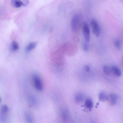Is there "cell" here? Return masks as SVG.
<instances>
[{"label":"cell","mask_w":123,"mask_h":123,"mask_svg":"<svg viewBox=\"0 0 123 123\" xmlns=\"http://www.w3.org/2000/svg\"></svg>","instance_id":"obj_20"},{"label":"cell","mask_w":123,"mask_h":123,"mask_svg":"<svg viewBox=\"0 0 123 123\" xmlns=\"http://www.w3.org/2000/svg\"><path fill=\"white\" fill-rule=\"evenodd\" d=\"M9 109L6 105H3L0 112V118L1 123H9L8 113Z\"/></svg>","instance_id":"obj_1"},{"label":"cell","mask_w":123,"mask_h":123,"mask_svg":"<svg viewBox=\"0 0 123 123\" xmlns=\"http://www.w3.org/2000/svg\"><path fill=\"white\" fill-rule=\"evenodd\" d=\"M83 49L85 51H87L88 49V46L87 44L84 43L83 45Z\"/></svg>","instance_id":"obj_17"},{"label":"cell","mask_w":123,"mask_h":123,"mask_svg":"<svg viewBox=\"0 0 123 123\" xmlns=\"http://www.w3.org/2000/svg\"><path fill=\"white\" fill-rule=\"evenodd\" d=\"M83 31L85 40L87 42H88L90 38V32L89 26L86 23L83 24Z\"/></svg>","instance_id":"obj_4"},{"label":"cell","mask_w":123,"mask_h":123,"mask_svg":"<svg viewBox=\"0 0 123 123\" xmlns=\"http://www.w3.org/2000/svg\"><path fill=\"white\" fill-rule=\"evenodd\" d=\"M111 68V72L116 76L118 77L121 75V71L115 65H113Z\"/></svg>","instance_id":"obj_8"},{"label":"cell","mask_w":123,"mask_h":123,"mask_svg":"<svg viewBox=\"0 0 123 123\" xmlns=\"http://www.w3.org/2000/svg\"><path fill=\"white\" fill-rule=\"evenodd\" d=\"M115 44L116 48L118 49H120L121 48V43L119 41L116 40L115 42Z\"/></svg>","instance_id":"obj_16"},{"label":"cell","mask_w":123,"mask_h":123,"mask_svg":"<svg viewBox=\"0 0 123 123\" xmlns=\"http://www.w3.org/2000/svg\"><path fill=\"white\" fill-rule=\"evenodd\" d=\"M23 3V6H26L28 4L29 1L28 0H23L22 1Z\"/></svg>","instance_id":"obj_19"},{"label":"cell","mask_w":123,"mask_h":123,"mask_svg":"<svg viewBox=\"0 0 123 123\" xmlns=\"http://www.w3.org/2000/svg\"><path fill=\"white\" fill-rule=\"evenodd\" d=\"M104 73L106 75H109L111 72V68L107 65H105L103 68Z\"/></svg>","instance_id":"obj_14"},{"label":"cell","mask_w":123,"mask_h":123,"mask_svg":"<svg viewBox=\"0 0 123 123\" xmlns=\"http://www.w3.org/2000/svg\"><path fill=\"white\" fill-rule=\"evenodd\" d=\"M84 69L86 72H88L90 70V68L87 65H85L84 67Z\"/></svg>","instance_id":"obj_18"},{"label":"cell","mask_w":123,"mask_h":123,"mask_svg":"<svg viewBox=\"0 0 123 123\" xmlns=\"http://www.w3.org/2000/svg\"><path fill=\"white\" fill-rule=\"evenodd\" d=\"M107 95L104 92H100L99 95V101L104 102L107 100Z\"/></svg>","instance_id":"obj_13"},{"label":"cell","mask_w":123,"mask_h":123,"mask_svg":"<svg viewBox=\"0 0 123 123\" xmlns=\"http://www.w3.org/2000/svg\"><path fill=\"white\" fill-rule=\"evenodd\" d=\"M79 15L76 14L73 17L71 22V28L74 31H76L78 29V24L80 18Z\"/></svg>","instance_id":"obj_2"},{"label":"cell","mask_w":123,"mask_h":123,"mask_svg":"<svg viewBox=\"0 0 123 123\" xmlns=\"http://www.w3.org/2000/svg\"><path fill=\"white\" fill-rule=\"evenodd\" d=\"M91 25L94 34L97 37L100 34V29L99 25L97 21L94 19L92 20L91 22Z\"/></svg>","instance_id":"obj_3"},{"label":"cell","mask_w":123,"mask_h":123,"mask_svg":"<svg viewBox=\"0 0 123 123\" xmlns=\"http://www.w3.org/2000/svg\"><path fill=\"white\" fill-rule=\"evenodd\" d=\"M75 100L77 103H80L82 102L83 99V96L81 92H79L76 94L74 97Z\"/></svg>","instance_id":"obj_10"},{"label":"cell","mask_w":123,"mask_h":123,"mask_svg":"<svg viewBox=\"0 0 123 123\" xmlns=\"http://www.w3.org/2000/svg\"><path fill=\"white\" fill-rule=\"evenodd\" d=\"M25 120L27 123H34L33 117L28 111H25L24 114Z\"/></svg>","instance_id":"obj_7"},{"label":"cell","mask_w":123,"mask_h":123,"mask_svg":"<svg viewBox=\"0 0 123 123\" xmlns=\"http://www.w3.org/2000/svg\"><path fill=\"white\" fill-rule=\"evenodd\" d=\"M37 44V43L35 42H31L30 43L26 48V51L28 52L32 50L36 47Z\"/></svg>","instance_id":"obj_12"},{"label":"cell","mask_w":123,"mask_h":123,"mask_svg":"<svg viewBox=\"0 0 123 123\" xmlns=\"http://www.w3.org/2000/svg\"><path fill=\"white\" fill-rule=\"evenodd\" d=\"M19 46L17 43L15 41L12 42L11 44V49L13 51L17 50L18 49Z\"/></svg>","instance_id":"obj_15"},{"label":"cell","mask_w":123,"mask_h":123,"mask_svg":"<svg viewBox=\"0 0 123 123\" xmlns=\"http://www.w3.org/2000/svg\"><path fill=\"white\" fill-rule=\"evenodd\" d=\"M85 106L87 110L91 111L93 106V103L92 100L90 98L86 99L85 103Z\"/></svg>","instance_id":"obj_9"},{"label":"cell","mask_w":123,"mask_h":123,"mask_svg":"<svg viewBox=\"0 0 123 123\" xmlns=\"http://www.w3.org/2000/svg\"><path fill=\"white\" fill-rule=\"evenodd\" d=\"M117 99V96L115 94L111 93L107 96V100L111 105H114L116 104Z\"/></svg>","instance_id":"obj_5"},{"label":"cell","mask_w":123,"mask_h":123,"mask_svg":"<svg viewBox=\"0 0 123 123\" xmlns=\"http://www.w3.org/2000/svg\"><path fill=\"white\" fill-rule=\"evenodd\" d=\"M34 81L35 88L38 90H42L43 88V86L40 78L37 76H34Z\"/></svg>","instance_id":"obj_6"},{"label":"cell","mask_w":123,"mask_h":123,"mask_svg":"<svg viewBox=\"0 0 123 123\" xmlns=\"http://www.w3.org/2000/svg\"><path fill=\"white\" fill-rule=\"evenodd\" d=\"M12 6L16 8H19L23 6L22 1L19 0H12Z\"/></svg>","instance_id":"obj_11"}]
</instances>
